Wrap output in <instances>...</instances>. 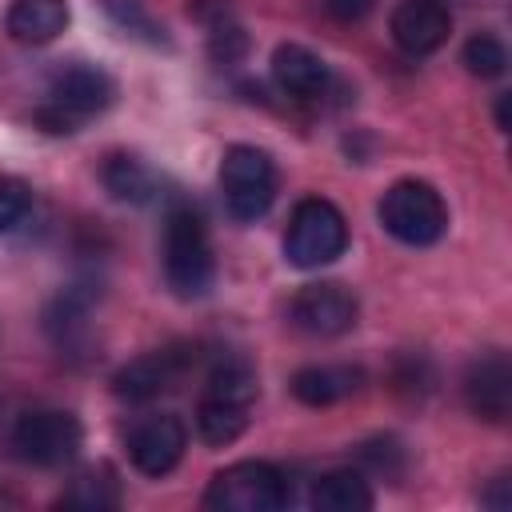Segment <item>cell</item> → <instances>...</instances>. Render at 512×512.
I'll use <instances>...</instances> for the list:
<instances>
[{
    "label": "cell",
    "instance_id": "6da1fadb",
    "mask_svg": "<svg viewBox=\"0 0 512 512\" xmlns=\"http://www.w3.org/2000/svg\"><path fill=\"white\" fill-rule=\"evenodd\" d=\"M216 260L208 244V228L196 208L176 204L164 216V280L180 300H200L212 288Z\"/></svg>",
    "mask_w": 512,
    "mask_h": 512
},
{
    "label": "cell",
    "instance_id": "7a4b0ae2",
    "mask_svg": "<svg viewBox=\"0 0 512 512\" xmlns=\"http://www.w3.org/2000/svg\"><path fill=\"white\" fill-rule=\"evenodd\" d=\"M116 100V80L96 64H64L48 80V100L36 108L44 132H76Z\"/></svg>",
    "mask_w": 512,
    "mask_h": 512
},
{
    "label": "cell",
    "instance_id": "3957f363",
    "mask_svg": "<svg viewBox=\"0 0 512 512\" xmlns=\"http://www.w3.org/2000/svg\"><path fill=\"white\" fill-rule=\"evenodd\" d=\"M380 224L408 248H428L448 232V204L428 180H396L380 196Z\"/></svg>",
    "mask_w": 512,
    "mask_h": 512
},
{
    "label": "cell",
    "instance_id": "277c9868",
    "mask_svg": "<svg viewBox=\"0 0 512 512\" xmlns=\"http://www.w3.org/2000/svg\"><path fill=\"white\" fill-rule=\"evenodd\" d=\"M348 248V220L344 212L324 196H304L292 208L288 232H284V256L296 268H324L340 260Z\"/></svg>",
    "mask_w": 512,
    "mask_h": 512
},
{
    "label": "cell",
    "instance_id": "5b68a950",
    "mask_svg": "<svg viewBox=\"0 0 512 512\" xmlns=\"http://www.w3.org/2000/svg\"><path fill=\"white\" fill-rule=\"evenodd\" d=\"M204 504L216 512H280L288 504V480L268 460H240L208 480Z\"/></svg>",
    "mask_w": 512,
    "mask_h": 512
},
{
    "label": "cell",
    "instance_id": "8992f818",
    "mask_svg": "<svg viewBox=\"0 0 512 512\" xmlns=\"http://www.w3.org/2000/svg\"><path fill=\"white\" fill-rule=\"evenodd\" d=\"M220 192H224V208L236 220H244V224L260 220L276 200L272 156L252 144H232L220 160Z\"/></svg>",
    "mask_w": 512,
    "mask_h": 512
},
{
    "label": "cell",
    "instance_id": "52a82bcc",
    "mask_svg": "<svg viewBox=\"0 0 512 512\" xmlns=\"http://www.w3.org/2000/svg\"><path fill=\"white\" fill-rule=\"evenodd\" d=\"M84 444V428L72 412L64 408H36V412H24L12 428V448L24 464H36V468H60L68 460H76Z\"/></svg>",
    "mask_w": 512,
    "mask_h": 512
},
{
    "label": "cell",
    "instance_id": "ba28073f",
    "mask_svg": "<svg viewBox=\"0 0 512 512\" xmlns=\"http://www.w3.org/2000/svg\"><path fill=\"white\" fill-rule=\"evenodd\" d=\"M356 312H360L356 296H352L344 284H336V280L304 284V288L292 296V304H288V320H292L300 332L320 336V340L344 336V332L356 324Z\"/></svg>",
    "mask_w": 512,
    "mask_h": 512
},
{
    "label": "cell",
    "instance_id": "9c48e42d",
    "mask_svg": "<svg viewBox=\"0 0 512 512\" xmlns=\"http://www.w3.org/2000/svg\"><path fill=\"white\" fill-rule=\"evenodd\" d=\"M188 448V428L176 412H148L128 432V456L144 476H168Z\"/></svg>",
    "mask_w": 512,
    "mask_h": 512
},
{
    "label": "cell",
    "instance_id": "30bf717a",
    "mask_svg": "<svg viewBox=\"0 0 512 512\" xmlns=\"http://www.w3.org/2000/svg\"><path fill=\"white\" fill-rule=\"evenodd\" d=\"M196 360V352L188 348H164V352H148V356H136L132 364H124L116 376H112V392L128 404H148L164 392H172L188 364Z\"/></svg>",
    "mask_w": 512,
    "mask_h": 512
},
{
    "label": "cell",
    "instance_id": "8fae6325",
    "mask_svg": "<svg viewBox=\"0 0 512 512\" xmlns=\"http://www.w3.org/2000/svg\"><path fill=\"white\" fill-rule=\"evenodd\" d=\"M464 400L488 424L508 420V412H512V364H508V356L500 348H488L468 364Z\"/></svg>",
    "mask_w": 512,
    "mask_h": 512
},
{
    "label": "cell",
    "instance_id": "7c38bea8",
    "mask_svg": "<svg viewBox=\"0 0 512 512\" xmlns=\"http://www.w3.org/2000/svg\"><path fill=\"white\" fill-rule=\"evenodd\" d=\"M392 40L408 52V56H428L436 52L448 32H452V12L440 0H400L392 8Z\"/></svg>",
    "mask_w": 512,
    "mask_h": 512
},
{
    "label": "cell",
    "instance_id": "4fadbf2b",
    "mask_svg": "<svg viewBox=\"0 0 512 512\" xmlns=\"http://www.w3.org/2000/svg\"><path fill=\"white\" fill-rule=\"evenodd\" d=\"M272 80L296 100H320L332 84L328 64L304 44H280L272 52Z\"/></svg>",
    "mask_w": 512,
    "mask_h": 512
},
{
    "label": "cell",
    "instance_id": "5bb4252c",
    "mask_svg": "<svg viewBox=\"0 0 512 512\" xmlns=\"http://www.w3.org/2000/svg\"><path fill=\"white\" fill-rule=\"evenodd\" d=\"M200 400L252 412V404H256V368H252V360L244 352H224L208 368V380H204Z\"/></svg>",
    "mask_w": 512,
    "mask_h": 512
},
{
    "label": "cell",
    "instance_id": "9a60e30c",
    "mask_svg": "<svg viewBox=\"0 0 512 512\" xmlns=\"http://www.w3.org/2000/svg\"><path fill=\"white\" fill-rule=\"evenodd\" d=\"M72 12L64 0H12L8 4V16H4V28L16 44H52L64 28H68Z\"/></svg>",
    "mask_w": 512,
    "mask_h": 512
},
{
    "label": "cell",
    "instance_id": "2e32d148",
    "mask_svg": "<svg viewBox=\"0 0 512 512\" xmlns=\"http://www.w3.org/2000/svg\"><path fill=\"white\" fill-rule=\"evenodd\" d=\"M364 372L352 364H308L292 376V396L308 408H328L360 388Z\"/></svg>",
    "mask_w": 512,
    "mask_h": 512
},
{
    "label": "cell",
    "instance_id": "e0dca14e",
    "mask_svg": "<svg viewBox=\"0 0 512 512\" xmlns=\"http://www.w3.org/2000/svg\"><path fill=\"white\" fill-rule=\"evenodd\" d=\"M312 508L316 512H368L372 488L356 468H332L312 484Z\"/></svg>",
    "mask_w": 512,
    "mask_h": 512
},
{
    "label": "cell",
    "instance_id": "ac0fdd59",
    "mask_svg": "<svg viewBox=\"0 0 512 512\" xmlns=\"http://www.w3.org/2000/svg\"><path fill=\"white\" fill-rule=\"evenodd\" d=\"M104 188H108L116 200L148 204V200L156 196V176H152V168H148L140 156L116 152V156H108V164H104Z\"/></svg>",
    "mask_w": 512,
    "mask_h": 512
},
{
    "label": "cell",
    "instance_id": "d6986e66",
    "mask_svg": "<svg viewBox=\"0 0 512 512\" xmlns=\"http://www.w3.org/2000/svg\"><path fill=\"white\" fill-rule=\"evenodd\" d=\"M64 508H80V512H104V508H116L120 504V480L108 464H96V468H84L60 496Z\"/></svg>",
    "mask_w": 512,
    "mask_h": 512
},
{
    "label": "cell",
    "instance_id": "ffe728a7",
    "mask_svg": "<svg viewBox=\"0 0 512 512\" xmlns=\"http://www.w3.org/2000/svg\"><path fill=\"white\" fill-rule=\"evenodd\" d=\"M248 420H252V412H240V408H224V404H208V400H200V408H196V432H200V440L204 444H232L244 428H248Z\"/></svg>",
    "mask_w": 512,
    "mask_h": 512
},
{
    "label": "cell",
    "instance_id": "44dd1931",
    "mask_svg": "<svg viewBox=\"0 0 512 512\" xmlns=\"http://www.w3.org/2000/svg\"><path fill=\"white\" fill-rule=\"evenodd\" d=\"M208 52L216 64H236L248 52V32L228 16V4H220L216 16L208 20Z\"/></svg>",
    "mask_w": 512,
    "mask_h": 512
},
{
    "label": "cell",
    "instance_id": "7402d4cb",
    "mask_svg": "<svg viewBox=\"0 0 512 512\" xmlns=\"http://www.w3.org/2000/svg\"><path fill=\"white\" fill-rule=\"evenodd\" d=\"M460 60H464V68H468L472 76L496 80V76H504V68H508V48H504L492 32H476V36H468Z\"/></svg>",
    "mask_w": 512,
    "mask_h": 512
},
{
    "label": "cell",
    "instance_id": "603a6c76",
    "mask_svg": "<svg viewBox=\"0 0 512 512\" xmlns=\"http://www.w3.org/2000/svg\"><path fill=\"white\" fill-rule=\"evenodd\" d=\"M32 212V188L20 176H0V232H12Z\"/></svg>",
    "mask_w": 512,
    "mask_h": 512
},
{
    "label": "cell",
    "instance_id": "cb8c5ba5",
    "mask_svg": "<svg viewBox=\"0 0 512 512\" xmlns=\"http://www.w3.org/2000/svg\"><path fill=\"white\" fill-rule=\"evenodd\" d=\"M104 8L116 16V24H124L128 32H136V36H144L148 44H168V36H164V28L136 4V0H104Z\"/></svg>",
    "mask_w": 512,
    "mask_h": 512
},
{
    "label": "cell",
    "instance_id": "d4e9b609",
    "mask_svg": "<svg viewBox=\"0 0 512 512\" xmlns=\"http://www.w3.org/2000/svg\"><path fill=\"white\" fill-rule=\"evenodd\" d=\"M324 8H328V16L352 24V20H364L376 8V0H324Z\"/></svg>",
    "mask_w": 512,
    "mask_h": 512
},
{
    "label": "cell",
    "instance_id": "484cf974",
    "mask_svg": "<svg viewBox=\"0 0 512 512\" xmlns=\"http://www.w3.org/2000/svg\"><path fill=\"white\" fill-rule=\"evenodd\" d=\"M480 500H484V504H492V508H508V504H512V496H508V476H496V488H492V492H484Z\"/></svg>",
    "mask_w": 512,
    "mask_h": 512
},
{
    "label": "cell",
    "instance_id": "4316f807",
    "mask_svg": "<svg viewBox=\"0 0 512 512\" xmlns=\"http://www.w3.org/2000/svg\"><path fill=\"white\" fill-rule=\"evenodd\" d=\"M508 100H512L508 92H500V100H496V128L500 132H508Z\"/></svg>",
    "mask_w": 512,
    "mask_h": 512
}]
</instances>
